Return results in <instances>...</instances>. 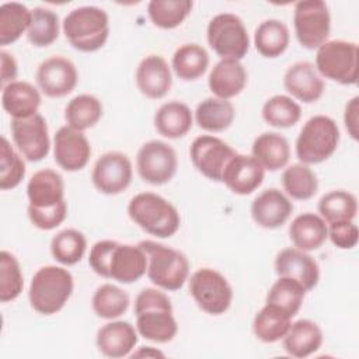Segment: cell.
<instances>
[{"label":"cell","instance_id":"obj_1","mask_svg":"<svg viewBox=\"0 0 359 359\" xmlns=\"http://www.w3.org/2000/svg\"><path fill=\"white\" fill-rule=\"evenodd\" d=\"M88 264L97 275L125 285L139 280L147 272V255L139 244L112 240L97 241L90 250Z\"/></svg>","mask_w":359,"mask_h":359},{"label":"cell","instance_id":"obj_2","mask_svg":"<svg viewBox=\"0 0 359 359\" xmlns=\"http://www.w3.org/2000/svg\"><path fill=\"white\" fill-rule=\"evenodd\" d=\"M136 330L144 339L167 344L178 332V324L172 314L168 296L154 287H144L135 300Z\"/></svg>","mask_w":359,"mask_h":359},{"label":"cell","instance_id":"obj_3","mask_svg":"<svg viewBox=\"0 0 359 359\" xmlns=\"http://www.w3.org/2000/svg\"><path fill=\"white\" fill-rule=\"evenodd\" d=\"M128 215L143 231L158 238L172 237L181 226L177 208L165 198L153 192L135 195L128 205Z\"/></svg>","mask_w":359,"mask_h":359},{"label":"cell","instance_id":"obj_4","mask_svg":"<svg viewBox=\"0 0 359 359\" xmlns=\"http://www.w3.org/2000/svg\"><path fill=\"white\" fill-rule=\"evenodd\" d=\"M73 287V276L67 269L56 265L42 266L31 279L28 290L29 304L42 316L56 314L70 299Z\"/></svg>","mask_w":359,"mask_h":359},{"label":"cell","instance_id":"obj_5","mask_svg":"<svg viewBox=\"0 0 359 359\" xmlns=\"http://www.w3.org/2000/svg\"><path fill=\"white\" fill-rule=\"evenodd\" d=\"M69 43L80 52L101 49L109 35L108 14L95 6H83L72 10L62 22Z\"/></svg>","mask_w":359,"mask_h":359},{"label":"cell","instance_id":"obj_6","mask_svg":"<svg viewBox=\"0 0 359 359\" xmlns=\"http://www.w3.org/2000/svg\"><path fill=\"white\" fill-rule=\"evenodd\" d=\"M147 255V276L164 290H178L189 276L188 258L178 250L151 240L139 243Z\"/></svg>","mask_w":359,"mask_h":359},{"label":"cell","instance_id":"obj_7","mask_svg":"<svg viewBox=\"0 0 359 359\" xmlns=\"http://www.w3.org/2000/svg\"><path fill=\"white\" fill-rule=\"evenodd\" d=\"M339 143V128L327 115L311 116L296 139V156L303 164H320L328 160Z\"/></svg>","mask_w":359,"mask_h":359},{"label":"cell","instance_id":"obj_8","mask_svg":"<svg viewBox=\"0 0 359 359\" xmlns=\"http://www.w3.org/2000/svg\"><path fill=\"white\" fill-rule=\"evenodd\" d=\"M359 49L355 42L332 39L324 42L316 53V70L320 76L344 86L358 81Z\"/></svg>","mask_w":359,"mask_h":359},{"label":"cell","instance_id":"obj_9","mask_svg":"<svg viewBox=\"0 0 359 359\" xmlns=\"http://www.w3.org/2000/svg\"><path fill=\"white\" fill-rule=\"evenodd\" d=\"M209 46L222 59L241 60L250 49V36L243 20L231 13L215 15L206 29Z\"/></svg>","mask_w":359,"mask_h":359},{"label":"cell","instance_id":"obj_10","mask_svg":"<svg viewBox=\"0 0 359 359\" xmlns=\"http://www.w3.org/2000/svg\"><path fill=\"white\" fill-rule=\"evenodd\" d=\"M188 282L189 293L202 311L210 316H220L229 310L233 300V289L219 271L201 268L191 275Z\"/></svg>","mask_w":359,"mask_h":359},{"label":"cell","instance_id":"obj_11","mask_svg":"<svg viewBox=\"0 0 359 359\" xmlns=\"http://www.w3.org/2000/svg\"><path fill=\"white\" fill-rule=\"evenodd\" d=\"M294 34L306 49H318L327 42L331 31V15L323 0H303L294 4Z\"/></svg>","mask_w":359,"mask_h":359},{"label":"cell","instance_id":"obj_12","mask_svg":"<svg viewBox=\"0 0 359 359\" xmlns=\"http://www.w3.org/2000/svg\"><path fill=\"white\" fill-rule=\"evenodd\" d=\"M136 168L144 182L151 185L167 184L178 168L177 153L163 140L146 142L137 151Z\"/></svg>","mask_w":359,"mask_h":359},{"label":"cell","instance_id":"obj_13","mask_svg":"<svg viewBox=\"0 0 359 359\" xmlns=\"http://www.w3.org/2000/svg\"><path fill=\"white\" fill-rule=\"evenodd\" d=\"M11 137L22 157L31 163L43 160L50 149L49 129L46 119L35 114L24 119H13Z\"/></svg>","mask_w":359,"mask_h":359},{"label":"cell","instance_id":"obj_14","mask_svg":"<svg viewBox=\"0 0 359 359\" xmlns=\"http://www.w3.org/2000/svg\"><path fill=\"white\" fill-rule=\"evenodd\" d=\"M237 151L222 139L212 135L198 136L191 147L189 157L194 167L212 181H222V174L229 160Z\"/></svg>","mask_w":359,"mask_h":359},{"label":"cell","instance_id":"obj_15","mask_svg":"<svg viewBox=\"0 0 359 359\" xmlns=\"http://www.w3.org/2000/svg\"><path fill=\"white\" fill-rule=\"evenodd\" d=\"M132 175L129 157L121 151H108L97 158L91 171V181L101 194L118 195L130 185Z\"/></svg>","mask_w":359,"mask_h":359},{"label":"cell","instance_id":"obj_16","mask_svg":"<svg viewBox=\"0 0 359 359\" xmlns=\"http://www.w3.org/2000/svg\"><path fill=\"white\" fill-rule=\"evenodd\" d=\"M35 80L46 97L62 98L76 88L79 73L72 60L63 56H50L38 66Z\"/></svg>","mask_w":359,"mask_h":359},{"label":"cell","instance_id":"obj_17","mask_svg":"<svg viewBox=\"0 0 359 359\" xmlns=\"http://www.w3.org/2000/svg\"><path fill=\"white\" fill-rule=\"evenodd\" d=\"M91 156V146L86 135L70 126L57 129L53 137V158L65 171L83 170Z\"/></svg>","mask_w":359,"mask_h":359},{"label":"cell","instance_id":"obj_18","mask_svg":"<svg viewBox=\"0 0 359 359\" xmlns=\"http://www.w3.org/2000/svg\"><path fill=\"white\" fill-rule=\"evenodd\" d=\"M275 272L279 276H287L297 280L306 290L317 286L320 279V266L317 261L296 247L280 250L275 258Z\"/></svg>","mask_w":359,"mask_h":359},{"label":"cell","instance_id":"obj_19","mask_svg":"<svg viewBox=\"0 0 359 359\" xmlns=\"http://www.w3.org/2000/svg\"><path fill=\"white\" fill-rule=\"evenodd\" d=\"M264 175L265 170L252 156L236 153L223 170L222 182L233 194L250 195L262 184Z\"/></svg>","mask_w":359,"mask_h":359},{"label":"cell","instance_id":"obj_20","mask_svg":"<svg viewBox=\"0 0 359 359\" xmlns=\"http://www.w3.org/2000/svg\"><path fill=\"white\" fill-rule=\"evenodd\" d=\"M135 81L144 97L150 100L165 97L172 86V76L167 60L160 55L143 57L136 69Z\"/></svg>","mask_w":359,"mask_h":359},{"label":"cell","instance_id":"obj_21","mask_svg":"<svg viewBox=\"0 0 359 359\" xmlns=\"http://www.w3.org/2000/svg\"><path fill=\"white\" fill-rule=\"evenodd\" d=\"M285 90L296 100L311 104L321 98L324 93V81L314 65L300 60L287 67L283 76Z\"/></svg>","mask_w":359,"mask_h":359},{"label":"cell","instance_id":"obj_22","mask_svg":"<svg viewBox=\"0 0 359 359\" xmlns=\"http://www.w3.org/2000/svg\"><path fill=\"white\" fill-rule=\"evenodd\" d=\"M293 203L278 188L262 191L251 203V216L262 229H278L287 222Z\"/></svg>","mask_w":359,"mask_h":359},{"label":"cell","instance_id":"obj_23","mask_svg":"<svg viewBox=\"0 0 359 359\" xmlns=\"http://www.w3.org/2000/svg\"><path fill=\"white\" fill-rule=\"evenodd\" d=\"M97 348L108 358L128 356L137 344V330L128 321H111L97 331Z\"/></svg>","mask_w":359,"mask_h":359},{"label":"cell","instance_id":"obj_24","mask_svg":"<svg viewBox=\"0 0 359 359\" xmlns=\"http://www.w3.org/2000/svg\"><path fill=\"white\" fill-rule=\"evenodd\" d=\"M28 206L43 209L52 208L65 202V182L63 177L52 170L43 168L32 174L27 184Z\"/></svg>","mask_w":359,"mask_h":359},{"label":"cell","instance_id":"obj_25","mask_svg":"<svg viewBox=\"0 0 359 359\" xmlns=\"http://www.w3.org/2000/svg\"><path fill=\"white\" fill-rule=\"evenodd\" d=\"M209 90L222 100H230L238 95L247 84V70L234 59L219 60L208 79Z\"/></svg>","mask_w":359,"mask_h":359},{"label":"cell","instance_id":"obj_26","mask_svg":"<svg viewBox=\"0 0 359 359\" xmlns=\"http://www.w3.org/2000/svg\"><path fill=\"white\" fill-rule=\"evenodd\" d=\"M1 105L13 119L29 118L38 114L41 94L31 83L15 80L3 87Z\"/></svg>","mask_w":359,"mask_h":359},{"label":"cell","instance_id":"obj_27","mask_svg":"<svg viewBox=\"0 0 359 359\" xmlns=\"http://www.w3.org/2000/svg\"><path fill=\"white\" fill-rule=\"evenodd\" d=\"M283 339V349L293 358H307L316 353L323 344V331L317 323L302 318L290 324Z\"/></svg>","mask_w":359,"mask_h":359},{"label":"cell","instance_id":"obj_28","mask_svg":"<svg viewBox=\"0 0 359 359\" xmlns=\"http://www.w3.org/2000/svg\"><path fill=\"white\" fill-rule=\"evenodd\" d=\"M289 238L302 251L318 250L328 238V227L320 215L306 212L296 216L289 226Z\"/></svg>","mask_w":359,"mask_h":359},{"label":"cell","instance_id":"obj_29","mask_svg":"<svg viewBox=\"0 0 359 359\" xmlns=\"http://www.w3.org/2000/svg\"><path fill=\"white\" fill-rule=\"evenodd\" d=\"M251 153L264 170L278 171L289 163L290 146L285 136L276 132H264L255 137Z\"/></svg>","mask_w":359,"mask_h":359},{"label":"cell","instance_id":"obj_30","mask_svg":"<svg viewBox=\"0 0 359 359\" xmlns=\"http://www.w3.org/2000/svg\"><path fill=\"white\" fill-rule=\"evenodd\" d=\"M194 123L191 108L180 101H168L163 104L154 114L156 130L168 139H180L185 136Z\"/></svg>","mask_w":359,"mask_h":359},{"label":"cell","instance_id":"obj_31","mask_svg":"<svg viewBox=\"0 0 359 359\" xmlns=\"http://www.w3.org/2000/svg\"><path fill=\"white\" fill-rule=\"evenodd\" d=\"M236 111L229 100L209 97L201 101L195 109L198 126L206 132H223L234 121Z\"/></svg>","mask_w":359,"mask_h":359},{"label":"cell","instance_id":"obj_32","mask_svg":"<svg viewBox=\"0 0 359 359\" xmlns=\"http://www.w3.org/2000/svg\"><path fill=\"white\" fill-rule=\"evenodd\" d=\"M292 324V317L278 306L266 303L254 317L252 331L255 337L265 342L272 344L282 339Z\"/></svg>","mask_w":359,"mask_h":359},{"label":"cell","instance_id":"obj_33","mask_svg":"<svg viewBox=\"0 0 359 359\" xmlns=\"http://www.w3.org/2000/svg\"><path fill=\"white\" fill-rule=\"evenodd\" d=\"M289 29L280 20L269 18L262 21L254 34V45L258 53L264 57H278L289 46Z\"/></svg>","mask_w":359,"mask_h":359},{"label":"cell","instance_id":"obj_34","mask_svg":"<svg viewBox=\"0 0 359 359\" xmlns=\"http://www.w3.org/2000/svg\"><path fill=\"white\" fill-rule=\"evenodd\" d=\"M209 55L199 43H185L175 49L171 67L177 77L185 81L196 80L208 70Z\"/></svg>","mask_w":359,"mask_h":359},{"label":"cell","instance_id":"obj_35","mask_svg":"<svg viewBox=\"0 0 359 359\" xmlns=\"http://www.w3.org/2000/svg\"><path fill=\"white\" fill-rule=\"evenodd\" d=\"M102 102L91 94H80L72 98L65 108L67 126L76 130H86L98 123L102 116Z\"/></svg>","mask_w":359,"mask_h":359},{"label":"cell","instance_id":"obj_36","mask_svg":"<svg viewBox=\"0 0 359 359\" xmlns=\"http://www.w3.org/2000/svg\"><path fill=\"white\" fill-rule=\"evenodd\" d=\"M317 208L327 224L353 222L358 213V199L348 191L334 189L321 196Z\"/></svg>","mask_w":359,"mask_h":359},{"label":"cell","instance_id":"obj_37","mask_svg":"<svg viewBox=\"0 0 359 359\" xmlns=\"http://www.w3.org/2000/svg\"><path fill=\"white\" fill-rule=\"evenodd\" d=\"M31 10L22 3L11 1L0 6V45L15 42L31 24Z\"/></svg>","mask_w":359,"mask_h":359},{"label":"cell","instance_id":"obj_38","mask_svg":"<svg viewBox=\"0 0 359 359\" xmlns=\"http://www.w3.org/2000/svg\"><path fill=\"white\" fill-rule=\"evenodd\" d=\"M129 294L112 283H104L98 286L91 299L94 313L100 318L105 320H114L125 314L129 309Z\"/></svg>","mask_w":359,"mask_h":359},{"label":"cell","instance_id":"obj_39","mask_svg":"<svg viewBox=\"0 0 359 359\" xmlns=\"http://www.w3.org/2000/svg\"><path fill=\"white\" fill-rule=\"evenodd\" d=\"M282 184L286 194L296 201L311 199L318 189L317 175L303 163L289 165L282 174Z\"/></svg>","mask_w":359,"mask_h":359},{"label":"cell","instance_id":"obj_40","mask_svg":"<svg viewBox=\"0 0 359 359\" xmlns=\"http://www.w3.org/2000/svg\"><path fill=\"white\" fill-rule=\"evenodd\" d=\"M194 3L189 0H151L147 14L151 22L161 29H172L189 15Z\"/></svg>","mask_w":359,"mask_h":359},{"label":"cell","instance_id":"obj_41","mask_svg":"<svg viewBox=\"0 0 359 359\" xmlns=\"http://www.w3.org/2000/svg\"><path fill=\"white\" fill-rule=\"evenodd\" d=\"M87 250L86 236L76 229L59 231L50 241L52 257L62 265H74L81 261Z\"/></svg>","mask_w":359,"mask_h":359},{"label":"cell","instance_id":"obj_42","mask_svg":"<svg viewBox=\"0 0 359 359\" xmlns=\"http://www.w3.org/2000/svg\"><path fill=\"white\" fill-rule=\"evenodd\" d=\"M306 289L294 279L279 276L266 293V303L285 310L290 317H294L304 300Z\"/></svg>","mask_w":359,"mask_h":359},{"label":"cell","instance_id":"obj_43","mask_svg":"<svg viewBox=\"0 0 359 359\" xmlns=\"http://www.w3.org/2000/svg\"><path fill=\"white\" fill-rule=\"evenodd\" d=\"M31 13V24L27 31L28 41L36 48L52 45L57 39L60 29L57 14L45 7H35Z\"/></svg>","mask_w":359,"mask_h":359},{"label":"cell","instance_id":"obj_44","mask_svg":"<svg viewBox=\"0 0 359 359\" xmlns=\"http://www.w3.org/2000/svg\"><path fill=\"white\" fill-rule=\"evenodd\" d=\"M261 114L271 126L290 128L300 121L302 108L292 97L278 94L265 101Z\"/></svg>","mask_w":359,"mask_h":359},{"label":"cell","instance_id":"obj_45","mask_svg":"<svg viewBox=\"0 0 359 359\" xmlns=\"http://www.w3.org/2000/svg\"><path fill=\"white\" fill-rule=\"evenodd\" d=\"M25 177V163L6 136L0 139V189H14Z\"/></svg>","mask_w":359,"mask_h":359},{"label":"cell","instance_id":"obj_46","mask_svg":"<svg viewBox=\"0 0 359 359\" xmlns=\"http://www.w3.org/2000/svg\"><path fill=\"white\" fill-rule=\"evenodd\" d=\"M24 287V276L18 259L8 251L0 252V302L15 300Z\"/></svg>","mask_w":359,"mask_h":359},{"label":"cell","instance_id":"obj_47","mask_svg":"<svg viewBox=\"0 0 359 359\" xmlns=\"http://www.w3.org/2000/svg\"><path fill=\"white\" fill-rule=\"evenodd\" d=\"M27 212H28V217H29L31 223L36 229L53 230L65 222V219L67 216V203L65 201L56 206L43 208V209L28 206Z\"/></svg>","mask_w":359,"mask_h":359},{"label":"cell","instance_id":"obj_48","mask_svg":"<svg viewBox=\"0 0 359 359\" xmlns=\"http://www.w3.org/2000/svg\"><path fill=\"white\" fill-rule=\"evenodd\" d=\"M328 238L341 250H351L358 244L359 230L353 222H339L327 224Z\"/></svg>","mask_w":359,"mask_h":359},{"label":"cell","instance_id":"obj_49","mask_svg":"<svg viewBox=\"0 0 359 359\" xmlns=\"http://www.w3.org/2000/svg\"><path fill=\"white\" fill-rule=\"evenodd\" d=\"M358 112H359V97H353L345 107L344 123L353 140H358Z\"/></svg>","mask_w":359,"mask_h":359},{"label":"cell","instance_id":"obj_50","mask_svg":"<svg viewBox=\"0 0 359 359\" xmlns=\"http://www.w3.org/2000/svg\"><path fill=\"white\" fill-rule=\"evenodd\" d=\"M0 60H1V84L7 86L11 81H15L14 79L17 77L18 73V66L17 60L14 56L4 49L0 50Z\"/></svg>","mask_w":359,"mask_h":359},{"label":"cell","instance_id":"obj_51","mask_svg":"<svg viewBox=\"0 0 359 359\" xmlns=\"http://www.w3.org/2000/svg\"><path fill=\"white\" fill-rule=\"evenodd\" d=\"M142 355H146V356H149V355H153V356H163L161 352L154 351L151 346H142V351H140V352L133 353V356H142Z\"/></svg>","mask_w":359,"mask_h":359}]
</instances>
